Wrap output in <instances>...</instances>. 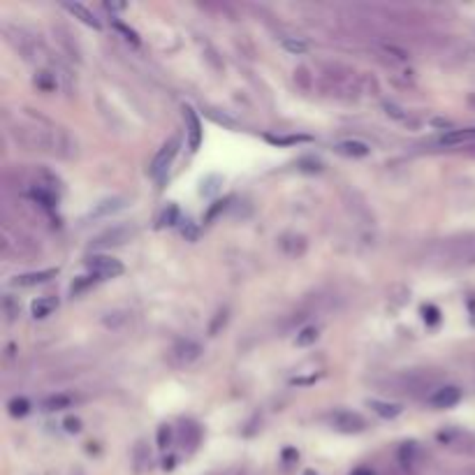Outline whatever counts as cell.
<instances>
[{"instance_id":"1","label":"cell","mask_w":475,"mask_h":475,"mask_svg":"<svg viewBox=\"0 0 475 475\" xmlns=\"http://www.w3.org/2000/svg\"><path fill=\"white\" fill-rule=\"evenodd\" d=\"M179 146H181V139H179V134H174V137H170L165 144L160 146V151L156 153V158L151 160V165H148V177H153V179H163L165 177V172L170 170V165H172V160L177 158V153H179Z\"/></svg>"},{"instance_id":"2","label":"cell","mask_w":475,"mask_h":475,"mask_svg":"<svg viewBox=\"0 0 475 475\" xmlns=\"http://www.w3.org/2000/svg\"><path fill=\"white\" fill-rule=\"evenodd\" d=\"M86 267L91 269V274L95 279H116V276L123 274L121 260L109 258V255H93L86 260Z\"/></svg>"},{"instance_id":"3","label":"cell","mask_w":475,"mask_h":475,"mask_svg":"<svg viewBox=\"0 0 475 475\" xmlns=\"http://www.w3.org/2000/svg\"><path fill=\"white\" fill-rule=\"evenodd\" d=\"M184 116H186V123H188V144L190 148H200L202 144V123H200V116L195 114L193 107H184Z\"/></svg>"},{"instance_id":"4","label":"cell","mask_w":475,"mask_h":475,"mask_svg":"<svg viewBox=\"0 0 475 475\" xmlns=\"http://www.w3.org/2000/svg\"><path fill=\"white\" fill-rule=\"evenodd\" d=\"M459 399H462V390L455 385H448V387H441V390H436V394H431L429 403L436 408H452L455 403H459Z\"/></svg>"},{"instance_id":"5","label":"cell","mask_w":475,"mask_h":475,"mask_svg":"<svg viewBox=\"0 0 475 475\" xmlns=\"http://www.w3.org/2000/svg\"><path fill=\"white\" fill-rule=\"evenodd\" d=\"M331 424L341 431H362L364 429V419L357 413H348V410H338V413L331 415Z\"/></svg>"},{"instance_id":"6","label":"cell","mask_w":475,"mask_h":475,"mask_svg":"<svg viewBox=\"0 0 475 475\" xmlns=\"http://www.w3.org/2000/svg\"><path fill=\"white\" fill-rule=\"evenodd\" d=\"M56 274H58V269H44V272L23 274V276H17V279H14V285H19V288H33V285L51 281Z\"/></svg>"},{"instance_id":"7","label":"cell","mask_w":475,"mask_h":475,"mask_svg":"<svg viewBox=\"0 0 475 475\" xmlns=\"http://www.w3.org/2000/svg\"><path fill=\"white\" fill-rule=\"evenodd\" d=\"M65 10H68V12H72L79 21H84V23H86V26H91V28H95V30H100V28H102V23H100L98 19H95V14L89 10V7H84L82 3H65Z\"/></svg>"},{"instance_id":"8","label":"cell","mask_w":475,"mask_h":475,"mask_svg":"<svg viewBox=\"0 0 475 475\" xmlns=\"http://www.w3.org/2000/svg\"><path fill=\"white\" fill-rule=\"evenodd\" d=\"M128 229L125 227H114V229H109V232H105L102 236H98V239L93 241V246H98V248H102V246H118V243H123L125 239H128Z\"/></svg>"},{"instance_id":"9","label":"cell","mask_w":475,"mask_h":475,"mask_svg":"<svg viewBox=\"0 0 475 475\" xmlns=\"http://www.w3.org/2000/svg\"><path fill=\"white\" fill-rule=\"evenodd\" d=\"M443 144L457 146V144H475V128H464V130H452L443 134Z\"/></svg>"},{"instance_id":"10","label":"cell","mask_w":475,"mask_h":475,"mask_svg":"<svg viewBox=\"0 0 475 475\" xmlns=\"http://www.w3.org/2000/svg\"><path fill=\"white\" fill-rule=\"evenodd\" d=\"M336 151L343 156L364 158V156H369V146L364 144V141H341V144L336 146Z\"/></svg>"},{"instance_id":"11","label":"cell","mask_w":475,"mask_h":475,"mask_svg":"<svg viewBox=\"0 0 475 475\" xmlns=\"http://www.w3.org/2000/svg\"><path fill=\"white\" fill-rule=\"evenodd\" d=\"M58 306V302L53 297H39L37 302H33V315L35 318H46L53 313V308Z\"/></svg>"},{"instance_id":"12","label":"cell","mask_w":475,"mask_h":475,"mask_svg":"<svg viewBox=\"0 0 475 475\" xmlns=\"http://www.w3.org/2000/svg\"><path fill=\"white\" fill-rule=\"evenodd\" d=\"M125 204H123V200L121 197H114V200H105V202H100L98 207L93 209V213L91 216H107V213H114V211H118V209H123Z\"/></svg>"},{"instance_id":"13","label":"cell","mask_w":475,"mask_h":475,"mask_svg":"<svg viewBox=\"0 0 475 475\" xmlns=\"http://www.w3.org/2000/svg\"><path fill=\"white\" fill-rule=\"evenodd\" d=\"M369 406L376 410L378 415H383V417H387V419H392V417H397L399 413H401V408L399 406H394V403H385V401H369Z\"/></svg>"},{"instance_id":"14","label":"cell","mask_w":475,"mask_h":475,"mask_svg":"<svg viewBox=\"0 0 475 475\" xmlns=\"http://www.w3.org/2000/svg\"><path fill=\"white\" fill-rule=\"evenodd\" d=\"M177 357H181V362H193V360H197L200 357V346H195V343H184V346H179L177 350Z\"/></svg>"},{"instance_id":"15","label":"cell","mask_w":475,"mask_h":475,"mask_svg":"<svg viewBox=\"0 0 475 475\" xmlns=\"http://www.w3.org/2000/svg\"><path fill=\"white\" fill-rule=\"evenodd\" d=\"M70 403H72V399L65 397V394H53V397H49V399H44V401H42V406H44L46 410H61V408H68Z\"/></svg>"},{"instance_id":"16","label":"cell","mask_w":475,"mask_h":475,"mask_svg":"<svg viewBox=\"0 0 475 475\" xmlns=\"http://www.w3.org/2000/svg\"><path fill=\"white\" fill-rule=\"evenodd\" d=\"M315 341H318V329H315V327H306V329H302L297 334V341L295 343L299 348H306V346H313Z\"/></svg>"},{"instance_id":"17","label":"cell","mask_w":475,"mask_h":475,"mask_svg":"<svg viewBox=\"0 0 475 475\" xmlns=\"http://www.w3.org/2000/svg\"><path fill=\"white\" fill-rule=\"evenodd\" d=\"M283 46H285V51H290V53H295V56H299V53H306V42H302V39H297V37H283Z\"/></svg>"},{"instance_id":"18","label":"cell","mask_w":475,"mask_h":475,"mask_svg":"<svg viewBox=\"0 0 475 475\" xmlns=\"http://www.w3.org/2000/svg\"><path fill=\"white\" fill-rule=\"evenodd\" d=\"M177 223H181V218H179V209L174 207V204H170V207L163 211V216H160V225H177Z\"/></svg>"},{"instance_id":"19","label":"cell","mask_w":475,"mask_h":475,"mask_svg":"<svg viewBox=\"0 0 475 475\" xmlns=\"http://www.w3.org/2000/svg\"><path fill=\"white\" fill-rule=\"evenodd\" d=\"M28 408H30V403L26 399H12L10 401V415H14V417H23L28 413Z\"/></svg>"},{"instance_id":"20","label":"cell","mask_w":475,"mask_h":475,"mask_svg":"<svg viewBox=\"0 0 475 475\" xmlns=\"http://www.w3.org/2000/svg\"><path fill=\"white\" fill-rule=\"evenodd\" d=\"M114 28L118 30V33H123V35H125V39H130L132 44H139V37H137V33H134L132 28L125 26V23H121V21H114Z\"/></svg>"},{"instance_id":"21","label":"cell","mask_w":475,"mask_h":475,"mask_svg":"<svg viewBox=\"0 0 475 475\" xmlns=\"http://www.w3.org/2000/svg\"><path fill=\"white\" fill-rule=\"evenodd\" d=\"M181 223H184V225H181V232H184L186 239L195 241V239H197V227H195L193 223H190V220H181Z\"/></svg>"},{"instance_id":"22","label":"cell","mask_w":475,"mask_h":475,"mask_svg":"<svg viewBox=\"0 0 475 475\" xmlns=\"http://www.w3.org/2000/svg\"><path fill=\"white\" fill-rule=\"evenodd\" d=\"M170 436H172L170 426H167V424L160 426V429H158V445H160V448H167V445H170Z\"/></svg>"},{"instance_id":"23","label":"cell","mask_w":475,"mask_h":475,"mask_svg":"<svg viewBox=\"0 0 475 475\" xmlns=\"http://www.w3.org/2000/svg\"><path fill=\"white\" fill-rule=\"evenodd\" d=\"M267 139L272 141V144H297V141H306L308 137L302 134V137H283V139L281 137H267Z\"/></svg>"},{"instance_id":"24","label":"cell","mask_w":475,"mask_h":475,"mask_svg":"<svg viewBox=\"0 0 475 475\" xmlns=\"http://www.w3.org/2000/svg\"><path fill=\"white\" fill-rule=\"evenodd\" d=\"M225 204H227V200H225V202H216V207H211V209H209V213H207V223H209V220L216 218L218 213L225 209Z\"/></svg>"},{"instance_id":"25","label":"cell","mask_w":475,"mask_h":475,"mask_svg":"<svg viewBox=\"0 0 475 475\" xmlns=\"http://www.w3.org/2000/svg\"><path fill=\"white\" fill-rule=\"evenodd\" d=\"M424 318L429 322H438V308L436 306H426L424 308Z\"/></svg>"},{"instance_id":"26","label":"cell","mask_w":475,"mask_h":475,"mask_svg":"<svg viewBox=\"0 0 475 475\" xmlns=\"http://www.w3.org/2000/svg\"><path fill=\"white\" fill-rule=\"evenodd\" d=\"M65 429L68 431H75V433L82 429V422H79V417H68L65 419Z\"/></svg>"},{"instance_id":"27","label":"cell","mask_w":475,"mask_h":475,"mask_svg":"<svg viewBox=\"0 0 475 475\" xmlns=\"http://www.w3.org/2000/svg\"><path fill=\"white\" fill-rule=\"evenodd\" d=\"M306 475H315V473L313 471H306Z\"/></svg>"}]
</instances>
